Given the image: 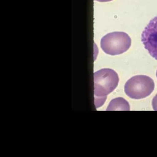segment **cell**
<instances>
[{
    "label": "cell",
    "mask_w": 157,
    "mask_h": 157,
    "mask_svg": "<svg viewBox=\"0 0 157 157\" xmlns=\"http://www.w3.org/2000/svg\"><path fill=\"white\" fill-rule=\"evenodd\" d=\"M156 76H157V72H156Z\"/></svg>",
    "instance_id": "ba28073f"
},
{
    "label": "cell",
    "mask_w": 157,
    "mask_h": 157,
    "mask_svg": "<svg viewBox=\"0 0 157 157\" xmlns=\"http://www.w3.org/2000/svg\"><path fill=\"white\" fill-rule=\"evenodd\" d=\"M152 106L154 111H157V94L152 99Z\"/></svg>",
    "instance_id": "8992f818"
},
{
    "label": "cell",
    "mask_w": 157,
    "mask_h": 157,
    "mask_svg": "<svg viewBox=\"0 0 157 157\" xmlns=\"http://www.w3.org/2000/svg\"><path fill=\"white\" fill-rule=\"evenodd\" d=\"M94 104L98 108L104 104L107 95L115 90L119 78L113 70L104 68L94 72Z\"/></svg>",
    "instance_id": "6da1fadb"
},
{
    "label": "cell",
    "mask_w": 157,
    "mask_h": 157,
    "mask_svg": "<svg viewBox=\"0 0 157 157\" xmlns=\"http://www.w3.org/2000/svg\"><path fill=\"white\" fill-rule=\"evenodd\" d=\"M96 1L99 2H108L112 1L113 0H95Z\"/></svg>",
    "instance_id": "52a82bcc"
},
{
    "label": "cell",
    "mask_w": 157,
    "mask_h": 157,
    "mask_svg": "<svg viewBox=\"0 0 157 157\" xmlns=\"http://www.w3.org/2000/svg\"><path fill=\"white\" fill-rule=\"evenodd\" d=\"M154 87L155 84L151 78L145 75H137L126 82L124 92L129 98L139 100L150 95Z\"/></svg>",
    "instance_id": "3957f363"
},
{
    "label": "cell",
    "mask_w": 157,
    "mask_h": 157,
    "mask_svg": "<svg viewBox=\"0 0 157 157\" xmlns=\"http://www.w3.org/2000/svg\"><path fill=\"white\" fill-rule=\"evenodd\" d=\"M107 111H129L130 106L127 101L122 97L113 99L106 109Z\"/></svg>",
    "instance_id": "5b68a950"
},
{
    "label": "cell",
    "mask_w": 157,
    "mask_h": 157,
    "mask_svg": "<svg viewBox=\"0 0 157 157\" xmlns=\"http://www.w3.org/2000/svg\"><path fill=\"white\" fill-rule=\"evenodd\" d=\"M129 36L124 32H113L107 34L101 39V47L107 55L116 56L126 52L131 46Z\"/></svg>",
    "instance_id": "7a4b0ae2"
},
{
    "label": "cell",
    "mask_w": 157,
    "mask_h": 157,
    "mask_svg": "<svg viewBox=\"0 0 157 157\" xmlns=\"http://www.w3.org/2000/svg\"><path fill=\"white\" fill-rule=\"evenodd\" d=\"M141 42L150 55L157 60V16L145 27L141 34Z\"/></svg>",
    "instance_id": "277c9868"
}]
</instances>
